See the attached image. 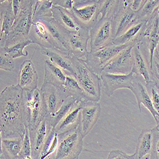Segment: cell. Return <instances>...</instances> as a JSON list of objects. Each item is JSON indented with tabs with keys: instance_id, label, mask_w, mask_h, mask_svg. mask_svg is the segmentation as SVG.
<instances>
[{
	"instance_id": "29",
	"label": "cell",
	"mask_w": 159,
	"mask_h": 159,
	"mask_svg": "<svg viewBox=\"0 0 159 159\" xmlns=\"http://www.w3.org/2000/svg\"><path fill=\"white\" fill-rule=\"evenodd\" d=\"M136 17V11L131 8L125 10L116 20L113 28L114 39L122 34L129 27L134 24V20Z\"/></svg>"
},
{
	"instance_id": "15",
	"label": "cell",
	"mask_w": 159,
	"mask_h": 159,
	"mask_svg": "<svg viewBox=\"0 0 159 159\" xmlns=\"http://www.w3.org/2000/svg\"><path fill=\"white\" fill-rule=\"evenodd\" d=\"M143 82L141 79L136 77L133 81V87L131 91L136 98L139 111L141 112V105L143 104L152 115L157 125H158L159 124V114L155 110L150 96L146 86H144Z\"/></svg>"
},
{
	"instance_id": "21",
	"label": "cell",
	"mask_w": 159,
	"mask_h": 159,
	"mask_svg": "<svg viewBox=\"0 0 159 159\" xmlns=\"http://www.w3.org/2000/svg\"><path fill=\"white\" fill-rule=\"evenodd\" d=\"M132 57H133V66L132 71L141 79L143 82L147 84L152 81L151 70L140 50L139 45H134L132 48Z\"/></svg>"
},
{
	"instance_id": "24",
	"label": "cell",
	"mask_w": 159,
	"mask_h": 159,
	"mask_svg": "<svg viewBox=\"0 0 159 159\" xmlns=\"http://www.w3.org/2000/svg\"><path fill=\"white\" fill-rule=\"evenodd\" d=\"M153 147V129H144L140 134L134 153L136 159L151 158Z\"/></svg>"
},
{
	"instance_id": "48",
	"label": "cell",
	"mask_w": 159,
	"mask_h": 159,
	"mask_svg": "<svg viewBox=\"0 0 159 159\" xmlns=\"http://www.w3.org/2000/svg\"><path fill=\"white\" fill-rule=\"evenodd\" d=\"M156 129L159 132V124L157 125V127H156Z\"/></svg>"
},
{
	"instance_id": "5",
	"label": "cell",
	"mask_w": 159,
	"mask_h": 159,
	"mask_svg": "<svg viewBox=\"0 0 159 159\" xmlns=\"http://www.w3.org/2000/svg\"><path fill=\"white\" fill-rule=\"evenodd\" d=\"M33 20V3H32L22 8L19 14L16 18L15 22L7 36L5 47H10L21 39L30 38Z\"/></svg>"
},
{
	"instance_id": "44",
	"label": "cell",
	"mask_w": 159,
	"mask_h": 159,
	"mask_svg": "<svg viewBox=\"0 0 159 159\" xmlns=\"http://www.w3.org/2000/svg\"><path fill=\"white\" fill-rule=\"evenodd\" d=\"M142 2H143V0H133L130 8L134 11H137L140 8Z\"/></svg>"
},
{
	"instance_id": "47",
	"label": "cell",
	"mask_w": 159,
	"mask_h": 159,
	"mask_svg": "<svg viewBox=\"0 0 159 159\" xmlns=\"http://www.w3.org/2000/svg\"><path fill=\"white\" fill-rule=\"evenodd\" d=\"M34 1H35V3L38 5V3L42 2L43 1V0H34Z\"/></svg>"
},
{
	"instance_id": "35",
	"label": "cell",
	"mask_w": 159,
	"mask_h": 159,
	"mask_svg": "<svg viewBox=\"0 0 159 159\" xmlns=\"http://www.w3.org/2000/svg\"><path fill=\"white\" fill-rule=\"evenodd\" d=\"M21 159L32 158V145L28 127H26L25 132L23 138L22 147L20 153Z\"/></svg>"
},
{
	"instance_id": "17",
	"label": "cell",
	"mask_w": 159,
	"mask_h": 159,
	"mask_svg": "<svg viewBox=\"0 0 159 159\" xmlns=\"http://www.w3.org/2000/svg\"><path fill=\"white\" fill-rule=\"evenodd\" d=\"M30 38L41 48H54L47 25L40 19H34Z\"/></svg>"
},
{
	"instance_id": "2",
	"label": "cell",
	"mask_w": 159,
	"mask_h": 159,
	"mask_svg": "<svg viewBox=\"0 0 159 159\" xmlns=\"http://www.w3.org/2000/svg\"><path fill=\"white\" fill-rule=\"evenodd\" d=\"M73 77L83 91L84 99L99 102L101 95V83L99 75L92 70L85 60L71 55Z\"/></svg>"
},
{
	"instance_id": "6",
	"label": "cell",
	"mask_w": 159,
	"mask_h": 159,
	"mask_svg": "<svg viewBox=\"0 0 159 159\" xmlns=\"http://www.w3.org/2000/svg\"><path fill=\"white\" fill-rule=\"evenodd\" d=\"M131 45H116L113 43L94 50H90L85 60L89 67L98 75L103 71L107 64L122 50Z\"/></svg>"
},
{
	"instance_id": "41",
	"label": "cell",
	"mask_w": 159,
	"mask_h": 159,
	"mask_svg": "<svg viewBox=\"0 0 159 159\" xmlns=\"http://www.w3.org/2000/svg\"><path fill=\"white\" fill-rule=\"evenodd\" d=\"M58 144H59V138H58V135L57 133H56L54 139L52 140V142L50 146V148L48 150V152H47V153L42 157V159H44L46 158L47 157H50V156L52 155V157L54 155L53 154H54L57 149L58 147ZM50 158H51V157Z\"/></svg>"
},
{
	"instance_id": "7",
	"label": "cell",
	"mask_w": 159,
	"mask_h": 159,
	"mask_svg": "<svg viewBox=\"0 0 159 159\" xmlns=\"http://www.w3.org/2000/svg\"><path fill=\"white\" fill-rule=\"evenodd\" d=\"M80 104V118L78 129L85 138L98 121L101 113V108L98 101L83 99Z\"/></svg>"
},
{
	"instance_id": "46",
	"label": "cell",
	"mask_w": 159,
	"mask_h": 159,
	"mask_svg": "<svg viewBox=\"0 0 159 159\" xmlns=\"http://www.w3.org/2000/svg\"><path fill=\"white\" fill-rule=\"evenodd\" d=\"M5 2H8L10 3H11L12 0H1V3H3Z\"/></svg>"
},
{
	"instance_id": "26",
	"label": "cell",
	"mask_w": 159,
	"mask_h": 159,
	"mask_svg": "<svg viewBox=\"0 0 159 159\" xmlns=\"http://www.w3.org/2000/svg\"><path fill=\"white\" fill-rule=\"evenodd\" d=\"M16 20V17L13 11L11 3H8L7 5L1 4V47H5L7 38L10 33L13 24Z\"/></svg>"
},
{
	"instance_id": "11",
	"label": "cell",
	"mask_w": 159,
	"mask_h": 159,
	"mask_svg": "<svg viewBox=\"0 0 159 159\" xmlns=\"http://www.w3.org/2000/svg\"><path fill=\"white\" fill-rule=\"evenodd\" d=\"M52 129L48 116L35 129L30 130L32 145V158H40L43 146Z\"/></svg>"
},
{
	"instance_id": "16",
	"label": "cell",
	"mask_w": 159,
	"mask_h": 159,
	"mask_svg": "<svg viewBox=\"0 0 159 159\" xmlns=\"http://www.w3.org/2000/svg\"><path fill=\"white\" fill-rule=\"evenodd\" d=\"M41 53L59 66L66 75L73 76L74 68L71 55L54 48H42Z\"/></svg>"
},
{
	"instance_id": "28",
	"label": "cell",
	"mask_w": 159,
	"mask_h": 159,
	"mask_svg": "<svg viewBox=\"0 0 159 159\" xmlns=\"http://www.w3.org/2000/svg\"><path fill=\"white\" fill-rule=\"evenodd\" d=\"M83 99H78L73 96L66 98L61 108L52 115L48 116L49 120L53 128H55L62 119L67 115Z\"/></svg>"
},
{
	"instance_id": "25",
	"label": "cell",
	"mask_w": 159,
	"mask_h": 159,
	"mask_svg": "<svg viewBox=\"0 0 159 159\" xmlns=\"http://www.w3.org/2000/svg\"><path fill=\"white\" fill-rule=\"evenodd\" d=\"M80 110L81 104L80 102L67 115L62 119L54 128L57 135L78 128L80 123Z\"/></svg>"
},
{
	"instance_id": "45",
	"label": "cell",
	"mask_w": 159,
	"mask_h": 159,
	"mask_svg": "<svg viewBox=\"0 0 159 159\" xmlns=\"http://www.w3.org/2000/svg\"><path fill=\"white\" fill-rule=\"evenodd\" d=\"M132 2H133V0H125L124 2H125V7H127L128 5H130V4H131V5H132Z\"/></svg>"
},
{
	"instance_id": "19",
	"label": "cell",
	"mask_w": 159,
	"mask_h": 159,
	"mask_svg": "<svg viewBox=\"0 0 159 159\" xmlns=\"http://www.w3.org/2000/svg\"><path fill=\"white\" fill-rule=\"evenodd\" d=\"M97 8L96 4L84 7L74 6L71 11L81 27L89 29L97 21L99 14Z\"/></svg>"
},
{
	"instance_id": "12",
	"label": "cell",
	"mask_w": 159,
	"mask_h": 159,
	"mask_svg": "<svg viewBox=\"0 0 159 159\" xmlns=\"http://www.w3.org/2000/svg\"><path fill=\"white\" fill-rule=\"evenodd\" d=\"M134 45H131L122 50L107 64L103 71L115 74H127L132 70L133 57L132 48Z\"/></svg>"
},
{
	"instance_id": "23",
	"label": "cell",
	"mask_w": 159,
	"mask_h": 159,
	"mask_svg": "<svg viewBox=\"0 0 159 159\" xmlns=\"http://www.w3.org/2000/svg\"><path fill=\"white\" fill-rule=\"evenodd\" d=\"M23 138H1L0 158L21 159L20 153Z\"/></svg>"
},
{
	"instance_id": "3",
	"label": "cell",
	"mask_w": 159,
	"mask_h": 159,
	"mask_svg": "<svg viewBox=\"0 0 159 159\" xmlns=\"http://www.w3.org/2000/svg\"><path fill=\"white\" fill-rule=\"evenodd\" d=\"M59 144L51 158L78 159L84 148V137L77 129L58 135Z\"/></svg>"
},
{
	"instance_id": "18",
	"label": "cell",
	"mask_w": 159,
	"mask_h": 159,
	"mask_svg": "<svg viewBox=\"0 0 159 159\" xmlns=\"http://www.w3.org/2000/svg\"><path fill=\"white\" fill-rule=\"evenodd\" d=\"M89 36L88 29L82 28L80 30L69 33L70 54L78 58L86 56L88 54L87 45Z\"/></svg>"
},
{
	"instance_id": "4",
	"label": "cell",
	"mask_w": 159,
	"mask_h": 159,
	"mask_svg": "<svg viewBox=\"0 0 159 159\" xmlns=\"http://www.w3.org/2000/svg\"><path fill=\"white\" fill-rule=\"evenodd\" d=\"M24 100L28 116L29 130L35 129L48 116L42 92L36 89L33 91H24Z\"/></svg>"
},
{
	"instance_id": "40",
	"label": "cell",
	"mask_w": 159,
	"mask_h": 159,
	"mask_svg": "<svg viewBox=\"0 0 159 159\" xmlns=\"http://www.w3.org/2000/svg\"><path fill=\"white\" fill-rule=\"evenodd\" d=\"M116 0H105L99 9V14H101V18H105L107 17L108 13L116 3Z\"/></svg>"
},
{
	"instance_id": "37",
	"label": "cell",
	"mask_w": 159,
	"mask_h": 159,
	"mask_svg": "<svg viewBox=\"0 0 159 159\" xmlns=\"http://www.w3.org/2000/svg\"><path fill=\"white\" fill-rule=\"evenodd\" d=\"M159 3V0H148L144 4L141 12V17H147L150 16L154 10L155 8Z\"/></svg>"
},
{
	"instance_id": "10",
	"label": "cell",
	"mask_w": 159,
	"mask_h": 159,
	"mask_svg": "<svg viewBox=\"0 0 159 159\" xmlns=\"http://www.w3.org/2000/svg\"><path fill=\"white\" fill-rule=\"evenodd\" d=\"M40 19H42L47 25L52 42L54 43V48H57L70 54L69 45L70 32L65 30L53 18V17H43L40 18Z\"/></svg>"
},
{
	"instance_id": "36",
	"label": "cell",
	"mask_w": 159,
	"mask_h": 159,
	"mask_svg": "<svg viewBox=\"0 0 159 159\" xmlns=\"http://www.w3.org/2000/svg\"><path fill=\"white\" fill-rule=\"evenodd\" d=\"M14 58H12L8 54L5 52H1L0 55V70L6 71H12L15 68V62Z\"/></svg>"
},
{
	"instance_id": "14",
	"label": "cell",
	"mask_w": 159,
	"mask_h": 159,
	"mask_svg": "<svg viewBox=\"0 0 159 159\" xmlns=\"http://www.w3.org/2000/svg\"><path fill=\"white\" fill-rule=\"evenodd\" d=\"M38 76L34 65L31 60H25L21 64L18 77V85L23 91H33L38 87Z\"/></svg>"
},
{
	"instance_id": "34",
	"label": "cell",
	"mask_w": 159,
	"mask_h": 159,
	"mask_svg": "<svg viewBox=\"0 0 159 159\" xmlns=\"http://www.w3.org/2000/svg\"><path fill=\"white\" fill-rule=\"evenodd\" d=\"M145 86L150 96L154 108L159 114V86L157 82L152 80L146 84Z\"/></svg>"
},
{
	"instance_id": "49",
	"label": "cell",
	"mask_w": 159,
	"mask_h": 159,
	"mask_svg": "<svg viewBox=\"0 0 159 159\" xmlns=\"http://www.w3.org/2000/svg\"><path fill=\"white\" fill-rule=\"evenodd\" d=\"M158 17H159V7H158Z\"/></svg>"
},
{
	"instance_id": "13",
	"label": "cell",
	"mask_w": 159,
	"mask_h": 159,
	"mask_svg": "<svg viewBox=\"0 0 159 159\" xmlns=\"http://www.w3.org/2000/svg\"><path fill=\"white\" fill-rule=\"evenodd\" d=\"M48 116L54 114L67 98L62 90L50 83L44 82L40 89Z\"/></svg>"
},
{
	"instance_id": "39",
	"label": "cell",
	"mask_w": 159,
	"mask_h": 159,
	"mask_svg": "<svg viewBox=\"0 0 159 159\" xmlns=\"http://www.w3.org/2000/svg\"><path fill=\"white\" fill-rule=\"evenodd\" d=\"M108 159H136L134 153L129 155L120 150H114L110 152L108 157Z\"/></svg>"
},
{
	"instance_id": "33",
	"label": "cell",
	"mask_w": 159,
	"mask_h": 159,
	"mask_svg": "<svg viewBox=\"0 0 159 159\" xmlns=\"http://www.w3.org/2000/svg\"><path fill=\"white\" fill-rule=\"evenodd\" d=\"M54 6L53 0H43L38 3L36 8L34 19H40L47 17H52V7Z\"/></svg>"
},
{
	"instance_id": "31",
	"label": "cell",
	"mask_w": 159,
	"mask_h": 159,
	"mask_svg": "<svg viewBox=\"0 0 159 159\" xmlns=\"http://www.w3.org/2000/svg\"><path fill=\"white\" fill-rule=\"evenodd\" d=\"M32 43H34V42L30 38H25L19 41L14 45L10 47H1V52H5L8 54L12 58L16 59L22 56L27 57L28 56V52H24V50L25 47H27Z\"/></svg>"
},
{
	"instance_id": "20",
	"label": "cell",
	"mask_w": 159,
	"mask_h": 159,
	"mask_svg": "<svg viewBox=\"0 0 159 159\" xmlns=\"http://www.w3.org/2000/svg\"><path fill=\"white\" fill-rule=\"evenodd\" d=\"M52 11L53 18L68 32L78 31L82 28L75 18L71 10L54 5Z\"/></svg>"
},
{
	"instance_id": "1",
	"label": "cell",
	"mask_w": 159,
	"mask_h": 159,
	"mask_svg": "<svg viewBox=\"0 0 159 159\" xmlns=\"http://www.w3.org/2000/svg\"><path fill=\"white\" fill-rule=\"evenodd\" d=\"M27 127L23 90L18 85L6 87L0 94L1 138H23Z\"/></svg>"
},
{
	"instance_id": "32",
	"label": "cell",
	"mask_w": 159,
	"mask_h": 159,
	"mask_svg": "<svg viewBox=\"0 0 159 159\" xmlns=\"http://www.w3.org/2000/svg\"><path fill=\"white\" fill-rule=\"evenodd\" d=\"M65 96H73L78 99H84L83 91L75 77L71 75L66 76V82L61 89Z\"/></svg>"
},
{
	"instance_id": "27",
	"label": "cell",
	"mask_w": 159,
	"mask_h": 159,
	"mask_svg": "<svg viewBox=\"0 0 159 159\" xmlns=\"http://www.w3.org/2000/svg\"><path fill=\"white\" fill-rule=\"evenodd\" d=\"M144 25L143 22L132 25L122 34L114 39L112 43L116 45H136L138 37L139 36Z\"/></svg>"
},
{
	"instance_id": "38",
	"label": "cell",
	"mask_w": 159,
	"mask_h": 159,
	"mask_svg": "<svg viewBox=\"0 0 159 159\" xmlns=\"http://www.w3.org/2000/svg\"><path fill=\"white\" fill-rule=\"evenodd\" d=\"M151 158H159V132L153 129V147Z\"/></svg>"
},
{
	"instance_id": "42",
	"label": "cell",
	"mask_w": 159,
	"mask_h": 159,
	"mask_svg": "<svg viewBox=\"0 0 159 159\" xmlns=\"http://www.w3.org/2000/svg\"><path fill=\"white\" fill-rule=\"evenodd\" d=\"M11 7L16 18L18 16L20 10H22V4L20 0H12L11 3Z\"/></svg>"
},
{
	"instance_id": "30",
	"label": "cell",
	"mask_w": 159,
	"mask_h": 159,
	"mask_svg": "<svg viewBox=\"0 0 159 159\" xmlns=\"http://www.w3.org/2000/svg\"><path fill=\"white\" fill-rule=\"evenodd\" d=\"M145 34L148 37V47L150 52V68L152 71L154 52L159 43V17L155 19L150 31H147Z\"/></svg>"
},
{
	"instance_id": "22",
	"label": "cell",
	"mask_w": 159,
	"mask_h": 159,
	"mask_svg": "<svg viewBox=\"0 0 159 159\" xmlns=\"http://www.w3.org/2000/svg\"><path fill=\"white\" fill-rule=\"evenodd\" d=\"M44 68V82L50 83L61 89L64 85L67 75L48 58L45 60Z\"/></svg>"
},
{
	"instance_id": "43",
	"label": "cell",
	"mask_w": 159,
	"mask_h": 159,
	"mask_svg": "<svg viewBox=\"0 0 159 159\" xmlns=\"http://www.w3.org/2000/svg\"><path fill=\"white\" fill-rule=\"evenodd\" d=\"M74 0H59L55 5L62 7L66 9L71 10L74 7Z\"/></svg>"
},
{
	"instance_id": "9",
	"label": "cell",
	"mask_w": 159,
	"mask_h": 159,
	"mask_svg": "<svg viewBox=\"0 0 159 159\" xmlns=\"http://www.w3.org/2000/svg\"><path fill=\"white\" fill-rule=\"evenodd\" d=\"M136 77V75L132 71L127 74H115L104 71L101 74L104 92L108 97H111L118 89H127L131 90L133 81Z\"/></svg>"
},
{
	"instance_id": "8",
	"label": "cell",
	"mask_w": 159,
	"mask_h": 159,
	"mask_svg": "<svg viewBox=\"0 0 159 159\" xmlns=\"http://www.w3.org/2000/svg\"><path fill=\"white\" fill-rule=\"evenodd\" d=\"M90 48L94 50L111 43L114 39L113 28L110 19H101L90 31Z\"/></svg>"
}]
</instances>
